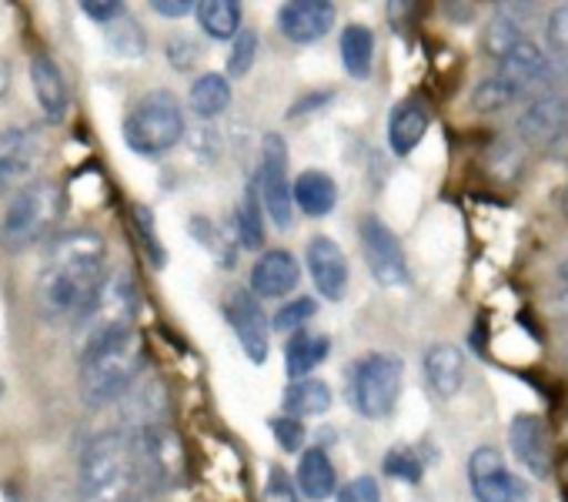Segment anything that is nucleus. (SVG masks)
I'll list each match as a JSON object with an SVG mask.
<instances>
[{"mask_svg":"<svg viewBox=\"0 0 568 502\" xmlns=\"http://www.w3.org/2000/svg\"><path fill=\"white\" fill-rule=\"evenodd\" d=\"M104 262H108V244L98 231L58 234L34 282L38 312L51 325H64V322L78 325L81 315L91 309L101 282L108 279Z\"/></svg>","mask_w":568,"mask_h":502,"instance_id":"obj_1","label":"nucleus"},{"mask_svg":"<svg viewBox=\"0 0 568 502\" xmlns=\"http://www.w3.org/2000/svg\"><path fill=\"white\" fill-rule=\"evenodd\" d=\"M148 365V349L138 329H124L114 335H104L81 352V399L88 409H104L111 402H121L141 379Z\"/></svg>","mask_w":568,"mask_h":502,"instance_id":"obj_2","label":"nucleus"},{"mask_svg":"<svg viewBox=\"0 0 568 502\" xmlns=\"http://www.w3.org/2000/svg\"><path fill=\"white\" fill-rule=\"evenodd\" d=\"M141 492L131 435L124 429L94 435L81 455L78 502H134Z\"/></svg>","mask_w":568,"mask_h":502,"instance_id":"obj_3","label":"nucleus"},{"mask_svg":"<svg viewBox=\"0 0 568 502\" xmlns=\"http://www.w3.org/2000/svg\"><path fill=\"white\" fill-rule=\"evenodd\" d=\"M61 204H64L61 188L44 178L18 191L4 221H0V244H4V251L21 255V251L44 241L61 218Z\"/></svg>","mask_w":568,"mask_h":502,"instance_id":"obj_4","label":"nucleus"},{"mask_svg":"<svg viewBox=\"0 0 568 502\" xmlns=\"http://www.w3.org/2000/svg\"><path fill=\"white\" fill-rule=\"evenodd\" d=\"M181 138H184V108L164 88L148 91L124 118V141L134 154L158 158L171 151Z\"/></svg>","mask_w":568,"mask_h":502,"instance_id":"obj_5","label":"nucleus"},{"mask_svg":"<svg viewBox=\"0 0 568 502\" xmlns=\"http://www.w3.org/2000/svg\"><path fill=\"white\" fill-rule=\"evenodd\" d=\"M405 385V362L392 352H368L352 365L348 399L362 419H388Z\"/></svg>","mask_w":568,"mask_h":502,"instance_id":"obj_6","label":"nucleus"},{"mask_svg":"<svg viewBox=\"0 0 568 502\" xmlns=\"http://www.w3.org/2000/svg\"><path fill=\"white\" fill-rule=\"evenodd\" d=\"M131 442H134V459H138V475H141L144 492L164 495L184 482L187 455H184V442L174 432V425H168V422L148 425L141 432H131Z\"/></svg>","mask_w":568,"mask_h":502,"instance_id":"obj_7","label":"nucleus"},{"mask_svg":"<svg viewBox=\"0 0 568 502\" xmlns=\"http://www.w3.org/2000/svg\"><path fill=\"white\" fill-rule=\"evenodd\" d=\"M138 312H141L138 282H134L131 272H124V269H121V272H111V275L101 282V289H98L91 309H88V312L81 315V322H78V329H81V335H84V345H91V342H98V339H104V335L134 329Z\"/></svg>","mask_w":568,"mask_h":502,"instance_id":"obj_8","label":"nucleus"},{"mask_svg":"<svg viewBox=\"0 0 568 502\" xmlns=\"http://www.w3.org/2000/svg\"><path fill=\"white\" fill-rule=\"evenodd\" d=\"M257 194L264 201L267 218L288 231L295 221V181L288 174V144L281 134H267L261 148V174H257Z\"/></svg>","mask_w":568,"mask_h":502,"instance_id":"obj_9","label":"nucleus"},{"mask_svg":"<svg viewBox=\"0 0 568 502\" xmlns=\"http://www.w3.org/2000/svg\"><path fill=\"white\" fill-rule=\"evenodd\" d=\"M44 158L48 141L41 128H0V198L34 184Z\"/></svg>","mask_w":568,"mask_h":502,"instance_id":"obj_10","label":"nucleus"},{"mask_svg":"<svg viewBox=\"0 0 568 502\" xmlns=\"http://www.w3.org/2000/svg\"><path fill=\"white\" fill-rule=\"evenodd\" d=\"M362 251H365V262L375 275L378 285L398 289L408 285V259H405V248L398 241V234L375 214L362 218Z\"/></svg>","mask_w":568,"mask_h":502,"instance_id":"obj_11","label":"nucleus"},{"mask_svg":"<svg viewBox=\"0 0 568 502\" xmlns=\"http://www.w3.org/2000/svg\"><path fill=\"white\" fill-rule=\"evenodd\" d=\"M468 482L478 502H521L525 485L495 445H478L468 459Z\"/></svg>","mask_w":568,"mask_h":502,"instance_id":"obj_12","label":"nucleus"},{"mask_svg":"<svg viewBox=\"0 0 568 502\" xmlns=\"http://www.w3.org/2000/svg\"><path fill=\"white\" fill-rule=\"evenodd\" d=\"M224 315H227L244 355L254 365H261L267 359V352H271V322L261 312L257 299L251 292H244V289H234L227 295V302H224Z\"/></svg>","mask_w":568,"mask_h":502,"instance_id":"obj_13","label":"nucleus"},{"mask_svg":"<svg viewBox=\"0 0 568 502\" xmlns=\"http://www.w3.org/2000/svg\"><path fill=\"white\" fill-rule=\"evenodd\" d=\"M508 442L515 459L535 475V479H548L551 475V435L541 415H515L508 422Z\"/></svg>","mask_w":568,"mask_h":502,"instance_id":"obj_14","label":"nucleus"},{"mask_svg":"<svg viewBox=\"0 0 568 502\" xmlns=\"http://www.w3.org/2000/svg\"><path fill=\"white\" fill-rule=\"evenodd\" d=\"M308 272L315 279V289L325 295V302H342L348 295V259L345 251L338 248L335 238H312L308 241Z\"/></svg>","mask_w":568,"mask_h":502,"instance_id":"obj_15","label":"nucleus"},{"mask_svg":"<svg viewBox=\"0 0 568 502\" xmlns=\"http://www.w3.org/2000/svg\"><path fill=\"white\" fill-rule=\"evenodd\" d=\"M302 282V269H298V259L292 255V251L284 248H271L264 251V255L254 262L251 269V295L254 299H284L292 295Z\"/></svg>","mask_w":568,"mask_h":502,"instance_id":"obj_16","label":"nucleus"},{"mask_svg":"<svg viewBox=\"0 0 568 502\" xmlns=\"http://www.w3.org/2000/svg\"><path fill=\"white\" fill-rule=\"evenodd\" d=\"M335 24V4L328 0H292L277 11V28L292 44H315Z\"/></svg>","mask_w":568,"mask_h":502,"instance_id":"obj_17","label":"nucleus"},{"mask_svg":"<svg viewBox=\"0 0 568 502\" xmlns=\"http://www.w3.org/2000/svg\"><path fill=\"white\" fill-rule=\"evenodd\" d=\"M568 128V101L558 94L535 98L515 121V131L528 144H558Z\"/></svg>","mask_w":568,"mask_h":502,"instance_id":"obj_18","label":"nucleus"},{"mask_svg":"<svg viewBox=\"0 0 568 502\" xmlns=\"http://www.w3.org/2000/svg\"><path fill=\"white\" fill-rule=\"evenodd\" d=\"M121 422L124 432H141L148 425L168 422V389L161 379H144L138 382L124 399H121Z\"/></svg>","mask_w":568,"mask_h":502,"instance_id":"obj_19","label":"nucleus"},{"mask_svg":"<svg viewBox=\"0 0 568 502\" xmlns=\"http://www.w3.org/2000/svg\"><path fill=\"white\" fill-rule=\"evenodd\" d=\"M31 84H34V94H38V104L48 118V124H61L68 118V108H71V94H68V81L61 74V68L38 54L31 61Z\"/></svg>","mask_w":568,"mask_h":502,"instance_id":"obj_20","label":"nucleus"},{"mask_svg":"<svg viewBox=\"0 0 568 502\" xmlns=\"http://www.w3.org/2000/svg\"><path fill=\"white\" fill-rule=\"evenodd\" d=\"M425 382L438 399H452L458 395L462 382H465V355L458 345L452 342H438L425 352Z\"/></svg>","mask_w":568,"mask_h":502,"instance_id":"obj_21","label":"nucleus"},{"mask_svg":"<svg viewBox=\"0 0 568 502\" xmlns=\"http://www.w3.org/2000/svg\"><path fill=\"white\" fill-rule=\"evenodd\" d=\"M428 124H432V111H428L425 101H418V98L402 101L392 111V121H388V144H392V151L398 158H408L422 144Z\"/></svg>","mask_w":568,"mask_h":502,"instance_id":"obj_22","label":"nucleus"},{"mask_svg":"<svg viewBox=\"0 0 568 502\" xmlns=\"http://www.w3.org/2000/svg\"><path fill=\"white\" fill-rule=\"evenodd\" d=\"M298 489L308 502H325L338 495V472L325 449H305L298 462Z\"/></svg>","mask_w":568,"mask_h":502,"instance_id":"obj_23","label":"nucleus"},{"mask_svg":"<svg viewBox=\"0 0 568 502\" xmlns=\"http://www.w3.org/2000/svg\"><path fill=\"white\" fill-rule=\"evenodd\" d=\"M332 352V339L325 332H315V329H298L288 345H284V369H288V375L298 382L305 379L308 372H315Z\"/></svg>","mask_w":568,"mask_h":502,"instance_id":"obj_24","label":"nucleus"},{"mask_svg":"<svg viewBox=\"0 0 568 502\" xmlns=\"http://www.w3.org/2000/svg\"><path fill=\"white\" fill-rule=\"evenodd\" d=\"M295 204L298 211H305L308 218H325L335 211L338 204V184L332 174L318 171V168H308L295 178Z\"/></svg>","mask_w":568,"mask_h":502,"instance_id":"obj_25","label":"nucleus"},{"mask_svg":"<svg viewBox=\"0 0 568 502\" xmlns=\"http://www.w3.org/2000/svg\"><path fill=\"white\" fill-rule=\"evenodd\" d=\"M498 74H505L511 84H518L521 91L535 88V84H548L551 81V64L548 58L531 44V41H521L501 64H498Z\"/></svg>","mask_w":568,"mask_h":502,"instance_id":"obj_26","label":"nucleus"},{"mask_svg":"<svg viewBox=\"0 0 568 502\" xmlns=\"http://www.w3.org/2000/svg\"><path fill=\"white\" fill-rule=\"evenodd\" d=\"M191 111L201 121H214L231 108V81L224 74H201L191 84V98H187Z\"/></svg>","mask_w":568,"mask_h":502,"instance_id":"obj_27","label":"nucleus"},{"mask_svg":"<svg viewBox=\"0 0 568 502\" xmlns=\"http://www.w3.org/2000/svg\"><path fill=\"white\" fill-rule=\"evenodd\" d=\"M197 24L214 41H234L241 34V4L237 0H201Z\"/></svg>","mask_w":568,"mask_h":502,"instance_id":"obj_28","label":"nucleus"},{"mask_svg":"<svg viewBox=\"0 0 568 502\" xmlns=\"http://www.w3.org/2000/svg\"><path fill=\"white\" fill-rule=\"evenodd\" d=\"M328 409H332V389L325 379H298L284 392V415L305 419V415H322Z\"/></svg>","mask_w":568,"mask_h":502,"instance_id":"obj_29","label":"nucleus"},{"mask_svg":"<svg viewBox=\"0 0 568 502\" xmlns=\"http://www.w3.org/2000/svg\"><path fill=\"white\" fill-rule=\"evenodd\" d=\"M264 218H267V211H264V201L257 194V181H251L241 194V204H237V238L247 251L264 248V234H267Z\"/></svg>","mask_w":568,"mask_h":502,"instance_id":"obj_30","label":"nucleus"},{"mask_svg":"<svg viewBox=\"0 0 568 502\" xmlns=\"http://www.w3.org/2000/svg\"><path fill=\"white\" fill-rule=\"evenodd\" d=\"M342 61L352 78H368L375 64V34L365 24H348L342 34Z\"/></svg>","mask_w":568,"mask_h":502,"instance_id":"obj_31","label":"nucleus"},{"mask_svg":"<svg viewBox=\"0 0 568 502\" xmlns=\"http://www.w3.org/2000/svg\"><path fill=\"white\" fill-rule=\"evenodd\" d=\"M525 91L518 88V84H511L505 74H491V78H485V81H478V88L471 91V108L475 111H485V114H491V111H501V108H508L511 101H518Z\"/></svg>","mask_w":568,"mask_h":502,"instance_id":"obj_32","label":"nucleus"},{"mask_svg":"<svg viewBox=\"0 0 568 502\" xmlns=\"http://www.w3.org/2000/svg\"><path fill=\"white\" fill-rule=\"evenodd\" d=\"M108 48H111L118 58H144L148 38H144L141 24L131 21V18L124 14L121 21H114V24L108 28Z\"/></svg>","mask_w":568,"mask_h":502,"instance_id":"obj_33","label":"nucleus"},{"mask_svg":"<svg viewBox=\"0 0 568 502\" xmlns=\"http://www.w3.org/2000/svg\"><path fill=\"white\" fill-rule=\"evenodd\" d=\"M134 231L144 244V255L151 262V269H164L168 255H164V244L158 238V224H154V211L148 204H134Z\"/></svg>","mask_w":568,"mask_h":502,"instance_id":"obj_34","label":"nucleus"},{"mask_svg":"<svg viewBox=\"0 0 568 502\" xmlns=\"http://www.w3.org/2000/svg\"><path fill=\"white\" fill-rule=\"evenodd\" d=\"M525 38H518V24L511 21V18H505V14H498L491 24H488V31H485V51L501 64L518 44H521Z\"/></svg>","mask_w":568,"mask_h":502,"instance_id":"obj_35","label":"nucleus"},{"mask_svg":"<svg viewBox=\"0 0 568 502\" xmlns=\"http://www.w3.org/2000/svg\"><path fill=\"white\" fill-rule=\"evenodd\" d=\"M318 312V302L315 299H308V295H298L295 302H284L277 312H274V319H271V325L277 329V332H298V329H305V322L312 319Z\"/></svg>","mask_w":568,"mask_h":502,"instance_id":"obj_36","label":"nucleus"},{"mask_svg":"<svg viewBox=\"0 0 568 502\" xmlns=\"http://www.w3.org/2000/svg\"><path fill=\"white\" fill-rule=\"evenodd\" d=\"M257 58V34L254 31H241L231 44V58H227V74L231 78H244L254 68Z\"/></svg>","mask_w":568,"mask_h":502,"instance_id":"obj_37","label":"nucleus"},{"mask_svg":"<svg viewBox=\"0 0 568 502\" xmlns=\"http://www.w3.org/2000/svg\"><path fill=\"white\" fill-rule=\"evenodd\" d=\"M385 472L392 479H402V482H418L422 479V459L415 455V449L398 445L385 455Z\"/></svg>","mask_w":568,"mask_h":502,"instance_id":"obj_38","label":"nucleus"},{"mask_svg":"<svg viewBox=\"0 0 568 502\" xmlns=\"http://www.w3.org/2000/svg\"><path fill=\"white\" fill-rule=\"evenodd\" d=\"M545 41H548V51L555 54V61H561L568 68V4L551 11V18L545 24Z\"/></svg>","mask_w":568,"mask_h":502,"instance_id":"obj_39","label":"nucleus"},{"mask_svg":"<svg viewBox=\"0 0 568 502\" xmlns=\"http://www.w3.org/2000/svg\"><path fill=\"white\" fill-rule=\"evenodd\" d=\"M271 432H274V439H277V445L284 452H298L305 445V439H308L302 419H295V415H274L271 419Z\"/></svg>","mask_w":568,"mask_h":502,"instance_id":"obj_40","label":"nucleus"},{"mask_svg":"<svg viewBox=\"0 0 568 502\" xmlns=\"http://www.w3.org/2000/svg\"><path fill=\"white\" fill-rule=\"evenodd\" d=\"M168 61H171L174 71H191L201 61V44L191 41L187 34H178V38L168 41Z\"/></svg>","mask_w":568,"mask_h":502,"instance_id":"obj_41","label":"nucleus"},{"mask_svg":"<svg viewBox=\"0 0 568 502\" xmlns=\"http://www.w3.org/2000/svg\"><path fill=\"white\" fill-rule=\"evenodd\" d=\"M338 502H382V485L375 475H358L348 485L338 489Z\"/></svg>","mask_w":568,"mask_h":502,"instance_id":"obj_42","label":"nucleus"},{"mask_svg":"<svg viewBox=\"0 0 568 502\" xmlns=\"http://www.w3.org/2000/svg\"><path fill=\"white\" fill-rule=\"evenodd\" d=\"M264 502H298L295 499V485L281 465L267 469V485H264Z\"/></svg>","mask_w":568,"mask_h":502,"instance_id":"obj_43","label":"nucleus"},{"mask_svg":"<svg viewBox=\"0 0 568 502\" xmlns=\"http://www.w3.org/2000/svg\"><path fill=\"white\" fill-rule=\"evenodd\" d=\"M81 11H84L91 21L108 24V28H111L114 21H121V18H124V4H121V0H84Z\"/></svg>","mask_w":568,"mask_h":502,"instance_id":"obj_44","label":"nucleus"},{"mask_svg":"<svg viewBox=\"0 0 568 502\" xmlns=\"http://www.w3.org/2000/svg\"><path fill=\"white\" fill-rule=\"evenodd\" d=\"M151 11L161 18H187L191 11H197L194 0H151Z\"/></svg>","mask_w":568,"mask_h":502,"instance_id":"obj_45","label":"nucleus"},{"mask_svg":"<svg viewBox=\"0 0 568 502\" xmlns=\"http://www.w3.org/2000/svg\"><path fill=\"white\" fill-rule=\"evenodd\" d=\"M551 309H555V315H558L561 322H568V282H565V289H558V292H555Z\"/></svg>","mask_w":568,"mask_h":502,"instance_id":"obj_46","label":"nucleus"},{"mask_svg":"<svg viewBox=\"0 0 568 502\" xmlns=\"http://www.w3.org/2000/svg\"><path fill=\"white\" fill-rule=\"evenodd\" d=\"M8 84H11V68H8V61H0V98L8 94Z\"/></svg>","mask_w":568,"mask_h":502,"instance_id":"obj_47","label":"nucleus"},{"mask_svg":"<svg viewBox=\"0 0 568 502\" xmlns=\"http://www.w3.org/2000/svg\"><path fill=\"white\" fill-rule=\"evenodd\" d=\"M134 502H161V495H154V492H141Z\"/></svg>","mask_w":568,"mask_h":502,"instance_id":"obj_48","label":"nucleus"},{"mask_svg":"<svg viewBox=\"0 0 568 502\" xmlns=\"http://www.w3.org/2000/svg\"><path fill=\"white\" fill-rule=\"evenodd\" d=\"M558 275H561V282H568V255H565V262L558 265Z\"/></svg>","mask_w":568,"mask_h":502,"instance_id":"obj_49","label":"nucleus"},{"mask_svg":"<svg viewBox=\"0 0 568 502\" xmlns=\"http://www.w3.org/2000/svg\"><path fill=\"white\" fill-rule=\"evenodd\" d=\"M0 395H4V382H0Z\"/></svg>","mask_w":568,"mask_h":502,"instance_id":"obj_50","label":"nucleus"}]
</instances>
